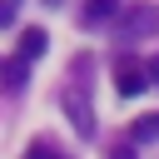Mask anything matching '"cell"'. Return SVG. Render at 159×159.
<instances>
[{
	"label": "cell",
	"mask_w": 159,
	"mask_h": 159,
	"mask_svg": "<svg viewBox=\"0 0 159 159\" xmlns=\"http://www.w3.org/2000/svg\"><path fill=\"white\" fill-rule=\"evenodd\" d=\"M114 35L124 40V45H134V40H149V35H159V10L154 5H124V15L114 20Z\"/></svg>",
	"instance_id": "6da1fadb"
},
{
	"label": "cell",
	"mask_w": 159,
	"mask_h": 159,
	"mask_svg": "<svg viewBox=\"0 0 159 159\" xmlns=\"http://www.w3.org/2000/svg\"><path fill=\"white\" fill-rule=\"evenodd\" d=\"M144 84H149V65H134V60H119V65H114V89H119L124 99L139 94Z\"/></svg>",
	"instance_id": "7a4b0ae2"
},
{
	"label": "cell",
	"mask_w": 159,
	"mask_h": 159,
	"mask_svg": "<svg viewBox=\"0 0 159 159\" xmlns=\"http://www.w3.org/2000/svg\"><path fill=\"white\" fill-rule=\"evenodd\" d=\"M124 5L119 0H84V25H104V20H119Z\"/></svg>",
	"instance_id": "3957f363"
},
{
	"label": "cell",
	"mask_w": 159,
	"mask_h": 159,
	"mask_svg": "<svg viewBox=\"0 0 159 159\" xmlns=\"http://www.w3.org/2000/svg\"><path fill=\"white\" fill-rule=\"evenodd\" d=\"M25 70H30V60H20V55H10L5 65H0V84L15 94V89H25Z\"/></svg>",
	"instance_id": "277c9868"
},
{
	"label": "cell",
	"mask_w": 159,
	"mask_h": 159,
	"mask_svg": "<svg viewBox=\"0 0 159 159\" xmlns=\"http://www.w3.org/2000/svg\"><path fill=\"white\" fill-rule=\"evenodd\" d=\"M129 139L134 144H159V114H139L129 124Z\"/></svg>",
	"instance_id": "5b68a950"
},
{
	"label": "cell",
	"mask_w": 159,
	"mask_h": 159,
	"mask_svg": "<svg viewBox=\"0 0 159 159\" xmlns=\"http://www.w3.org/2000/svg\"><path fill=\"white\" fill-rule=\"evenodd\" d=\"M45 50H50V35L45 30H25L20 35V60H40Z\"/></svg>",
	"instance_id": "8992f818"
},
{
	"label": "cell",
	"mask_w": 159,
	"mask_h": 159,
	"mask_svg": "<svg viewBox=\"0 0 159 159\" xmlns=\"http://www.w3.org/2000/svg\"><path fill=\"white\" fill-rule=\"evenodd\" d=\"M65 104H70V119H75V129L89 139V134H94V114H89V99H75V94H70Z\"/></svg>",
	"instance_id": "52a82bcc"
},
{
	"label": "cell",
	"mask_w": 159,
	"mask_h": 159,
	"mask_svg": "<svg viewBox=\"0 0 159 159\" xmlns=\"http://www.w3.org/2000/svg\"><path fill=\"white\" fill-rule=\"evenodd\" d=\"M20 5H25V0H0V30H5V25H15Z\"/></svg>",
	"instance_id": "ba28073f"
},
{
	"label": "cell",
	"mask_w": 159,
	"mask_h": 159,
	"mask_svg": "<svg viewBox=\"0 0 159 159\" xmlns=\"http://www.w3.org/2000/svg\"><path fill=\"white\" fill-rule=\"evenodd\" d=\"M25 159H60V154H55V149H45V144H30V154H25Z\"/></svg>",
	"instance_id": "9c48e42d"
},
{
	"label": "cell",
	"mask_w": 159,
	"mask_h": 159,
	"mask_svg": "<svg viewBox=\"0 0 159 159\" xmlns=\"http://www.w3.org/2000/svg\"><path fill=\"white\" fill-rule=\"evenodd\" d=\"M149 80H154V84H159V55H154V60H149Z\"/></svg>",
	"instance_id": "30bf717a"
},
{
	"label": "cell",
	"mask_w": 159,
	"mask_h": 159,
	"mask_svg": "<svg viewBox=\"0 0 159 159\" xmlns=\"http://www.w3.org/2000/svg\"><path fill=\"white\" fill-rule=\"evenodd\" d=\"M109 159H134V149H114V154H109Z\"/></svg>",
	"instance_id": "8fae6325"
}]
</instances>
